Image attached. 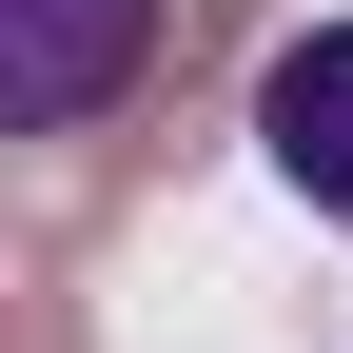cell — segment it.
I'll list each match as a JSON object with an SVG mask.
<instances>
[{
  "instance_id": "cell-1",
  "label": "cell",
  "mask_w": 353,
  "mask_h": 353,
  "mask_svg": "<svg viewBox=\"0 0 353 353\" xmlns=\"http://www.w3.org/2000/svg\"><path fill=\"white\" fill-rule=\"evenodd\" d=\"M138 79H176L157 59V0H0V118H20V138H79V118L138 99Z\"/></svg>"
},
{
  "instance_id": "cell-3",
  "label": "cell",
  "mask_w": 353,
  "mask_h": 353,
  "mask_svg": "<svg viewBox=\"0 0 353 353\" xmlns=\"http://www.w3.org/2000/svg\"><path fill=\"white\" fill-rule=\"evenodd\" d=\"M20 353H79V275H59V236L20 255Z\"/></svg>"
},
{
  "instance_id": "cell-2",
  "label": "cell",
  "mask_w": 353,
  "mask_h": 353,
  "mask_svg": "<svg viewBox=\"0 0 353 353\" xmlns=\"http://www.w3.org/2000/svg\"><path fill=\"white\" fill-rule=\"evenodd\" d=\"M255 157H275L314 216H353V20H314V39L255 59Z\"/></svg>"
}]
</instances>
